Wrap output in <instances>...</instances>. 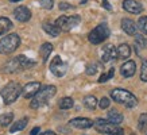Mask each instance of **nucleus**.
<instances>
[{
    "label": "nucleus",
    "mask_w": 147,
    "mask_h": 135,
    "mask_svg": "<svg viewBox=\"0 0 147 135\" xmlns=\"http://www.w3.org/2000/svg\"><path fill=\"white\" fill-rule=\"evenodd\" d=\"M32 66H35V61H32L28 57L20 54L18 57L7 61L3 65V68H1V72L3 73H18V72H22V70H26V69H30Z\"/></svg>",
    "instance_id": "nucleus-1"
},
{
    "label": "nucleus",
    "mask_w": 147,
    "mask_h": 135,
    "mask_svg": "<svg viewBox=\"0 0 147 135\" xmlns=\"http://www.w3.org/2000/svg\"><path fill=\"white\" fill-rule=\"evenodd\" d=\"M57 93V88L54 85H46V86H40V89L36 92V95L32 97L31 103H30V107L36 109V108L42 107L45 104L49 103V100L51 97H54Z\"/></svg>",
    "instance_id": "nucleus-2"
},
{
    "label": "nucleus",
    "mask_w": 147,
    "mask_h": 135,
    "mask_svg": "<svg viewBox=\"0 0 147 135\" xmlns=\"http://www.w3.org/2000/svg\"><path fill=\"white\" fill-rule=\"evenodd\" d=\"M1 97H3V101H4L5 105H9L12 104L13 101H16L18 97L22 95V86L19 82H15V81H11L7 85H4V88L0 92Z\"/></svg>",
    "instance_id": "nucleus-3"
},
{
    "label": "nucleus",
    "mask_w": 147,
    "mask_h": 135,
    "mask_svg": "<svg viewBox=\"0 0 147 135\" xmlns=\"http://www.w3.org/2000/svg\"><path fill=\"white\" fill-rule=\"evenodd\" d=\"M111 97L113 99V101L119 104H123L127 108H132L138 104V99L135 97V95H132L131 92L121 88H116L111 92Z\"/></svg>",
    "instance_id": "nucleus-4"
},
{
    "label": "nucleus",
    "mask_w": 147,
    "mask_h": 135,
    "mask_svg": "<svg viewBox=\"0 0 147 135\" xmlns=\"http://www.w3.org/2000/svg\"><path fill=\"white\" fill-rule=\"evenodd\" d=\"M20 46V36L18 34H8L0 39V54H11Z\"/></svg>",
    "instance_id": "nucleus-5"
},
{
    "label": "nucleus",
    "mask_w": 147,
    "mask_h": 135,
    "mask_svg": "<svg viewBox=\"0 0 147 135\" xmlns=\"http://www.w3.org/2000/svg\"><path fill=\"white\" fill-rule=\"evenodd\" d=\"M94 128L97 130V132L100 134H108V135H123L124 130L119 127L117 124H112L111 122L104 120V119H97L96 122H93Z\"/></svg>",
    "instance_id": "nucleus-6"
},
{
    "label": "nucleus",
    "mask_w": 147,
    "mask_h": 135,
    "mask_svg": "<svg viewBox=\"0 0 147 135\" xmlns=\"http://www.w3.org/2000/svg\"><path fill=\"white\" fill-rule=\"evenodd\" d=\"M109 35H111V30H109L108 24L107 23H101V24H98L97 27H94L93 30L89 32L88 39H89V42H92L93 45H98V43H102L105 39H108Z\"/></svg>",
    "instance_id": "nucleus-7"
},
{
    "label": "nucleus",
    "mask_w": 147,
    "mask_h": 135,
    "mask_svg": "<svg viewBox=\"0 0 147 135\" xmlns=\"http://www.w3.org/2000/svg\"><path fill=\"white\" fill-rule=\"evenodd\" d=\"M81 22V18L78 15H73V16H66L62 15L55 20V26L61 30V31H70L71 28H74L76 26H78Z\"/></svg>",
    "instance_id": "nucleus-8"
},
{
    "label": "nucleus",
    "mask_w": 147,
    "mask_h": 135,
    "mask_svg": "<svg viewBox=\"0 0 147 135\" xmlns=\"http://www.w3.org/2000/svg\"><path fill=\"white\" fill-rule=\"evenodd\" d=\"M66 70H67V65L63 62L59 55H55L53 61L50 62V72L53 73L55 77H62L65 76Z\"/></svg>",
    "instance_id": "nucleus-9"
},
{
    "label": "nucleus",
    "mask_w": 147,
    "mask_h": 135,
    "mask_svg": "<svg viewBox=\"0 0 147 135\" xmlns=\"http://www.w3.org/2000/svg\"><path fill=\"white\" fill-rule=\"evenodd\" d=\"M40 82L38 81H34V82H28L22 88V95L24 99H32L36 95V92L40 89Z\"/></svg>",
    "instance_id": "nucleus-10"
},
{
    "label": "nucleus",
    "mask_w": 147,
    "mask_h": 135,
    "mask_svg": "<svg viewBox=\"0 0 147 135\" xmlns=\"http://www.w3.org/2000/svg\"><path fill=\"white\" fill-rule=\"evenodd\" d=\"M13 16L19 22H27L31 19V11L27 8L26 5H19L13 9Z\"/></svg>",
    "instance_id": "nucleus-11"
},
{
    "label": "nucleus",
    "mask_w": 147,
    "mask_h": 135,
    "mask_svg": "<svg viewBox=\"0 0 147 135\" xmlns=\"http://www.w3.org/2000/svg\"><path fill=\"white\" fill-rule=\"evenodd\" d=\"M136 72V63L135 61H127L120 66V74L125 78H129L132 77Z\"/></svg>",
    "instance_id": "nucleus-12"
},
{
    "label": "nucleus",
    "mask_w": 147,
    "mask_h": 135,
    "mask_svg": "<svg viewBox=\"0 0 147 135\" xmlns=\"http://www.w3.org/2000/svg\"><path fill=\"white\" fill-rule=\"evenodd\" d=\"M70 126L80 128V130H86V128H90L93 126V122L88 117H74L70 120Z\"/></svg>",
    "instance_id": "nucleus-13"
},
{
    "label": "nucleus",
    "mask_w": 147,
    "mask_h": 135,
    "mask_svg": "<svg viewBox=\"0 0 147 135\" xmlns=\"http://www.w3.org/2000/svg\"><path fill=\"white\" fill-rule=\"evenodd\" d=\"M123 8L129 14H140L143 11L142 4L135 1V0H124L123 1Z\"/></svg>",
    "instance_id": "nucleus-14"
},
{
    "label": "nucleus",
    "mask_w": 147,
    "mask_h": 135,
    "mask_svg": "<svg viewBox=\"0 0 147 135\" xmlns=\"http://www.w3.org/2000/svg\"><path fill=\"white\" fill-rule=\"evenodd\" d=\"M121 28L124 30V32L127 34V35H135V34H136V28H138V26L135 24V22L132 20V19L124 18V19H121Z\"/></svg>",
    "instance_id": "nucleus-15"
},
{
    "label": "nucleus",
    "mask_w": 147,
    "mask_h": 135,
    "mask_svg": "<svg viewBox=\"0 0 147 135\" xmlns=\"http://www.w3.org/2000/svg\"><path fill=\"white\" fill-rule=\"evenodd\" d=\"M117 58V54H116V49L112 45H108L102 49V54H101V61L102 62H109L112 59Z\"/></svg>",
    "instance_id": "nucleus-16"
},
{
    "label": "nucleus",
    "mask_w": 147,
    "mask_h": 135,
    "mask_svg": "<svg viewBox=\"0 0 147 135\" xmlns=\"http://www.w3.org/2000/svg\"><path fill=\"white\" fill-rule=\"evenodd\" d=\"M108 122H111L112 124H120L124 116H123V113L119 112L117 109H111V111H108Z\"/></svg>",
    "instance_id": "nucleus-17"
},
{
    "label": "nucleus",
    "mask_w": 147,
    "mask_h": 135,
    "mask_svg": "<svg viewBox=\"0 0 147 135\" xmlns=\"http://www.w3.org/2000/svg\"><path fill=\"white\" fill-rule=\"evenodd\" d=\"M51 51H53V45H51V43H49V42H46V43H43V45L40 46L39 54H40V57H42V61H43V63L47 62L49 55L51 54Z\"/></svg>",
    "instance_id": "nucleus-18"
},
{
    "label": "nucleus",
    "mask_w": 147,
    "mask_h": 135,
    "mask_svg": "<svg viewBox=\"0 0 147 135\" xmlns=\"http://www.w3.org/2000/svg\"><path fill=\"white\" fill-rule=\"evenodd\" d=\"M116 54H117V58L120 59H127L131 55V49L127 43H121L120 46H117L116 49Z\"/></svg>",
    "instance_id": "nucleus-19"
},
{
    "label": "nucleus",
    "mask_w": 147,
    "mask_h": 135,
    "mask_svg": "<svg viewBox=\"0 0 147 135\" xmlns=\"http://www.w3.org/2000/svg\"><path fill=\"white\" fill-rule=\"evenodd\" d=\"M42 28L45 30V32H47L50 36H58L59 35V32H61V30L58 28L55 24H51V23H43L42 24Z\"/></svg>",
    "instance_id": "nucleus-20"
},
{
    "label": "nucleus",
    "mask_w": 147,
    "mask_h": 135,
    "mask_svg": "<svg viewBox=\"0 0 147 135\" xmlns=\"http://www.w3.org/2000/svg\"><path fill=\"white\" fill-rule=\"evenodd\" d=\"M12 28V22L8 18L1 16L0 18V35H4L7 31H9Z\"/></svg>",
    "instance_id": "nucleus-21"
},
{
    "label": "nucleus",
    "mask_w": 147,
    "mask_h": 135,
    "mask_svg": "<svg viewBox=\"0 0 147 135\" xmlns=\"http://www.w3.org/2000/svg\"><path fill=\"white\" fill-rule=\"evenodd\" d=\"M27 124H28V119H27V117H23V119H20V120L13 123L12 126H11V128H9V132H16V131L24 130Z\"/></svg>",
    "instance_id": "nucleus-22"
},
{
    "label": "nucleus",
    "mask_w": 147,
    "mask_h": 135,
    "mask_svg": "<svg viewBox=\"0 0 147 135\" xmlns=\"http://www.w3.org/2000/svg\"><path fill=\"white\" fill-rule=\"evenodd\" d=\"M84 105L88 108V109L93 111L94 108L97 107V99H96L94 96H85L84 97Z\"/></svg>",
    "instance_id": "nucleus-23"
},
{
    "label": "nucleus",
    "mask_w": 147,
    "mask_h": 135,
    "mask_svg": "<svg viewBox=\"0 0 147 135\" xmlns=\"http://www.w3.org/2000/svg\"><path fill=\"white\" fill-rule=\"evenodd\" d=\"M58 105H59L61 109H70V108L74 105V101H73L71 97H62V99L59 100Z\"/></svg>",
    "instance_id": "nucleus-24"
},
{
    "label": "nucleus",
    "mask_w": 147,
    "mask_h": 135,
    "mask_svg": "<svg viewBox=\"0 0 147 135\" xmlns=\"http://www.w3.org/2000/svg\"><path fill=\"white\" fill-rule=\"evenodd\" d=\"M13 120V113L12 112H7V113H3L1 116H0V124L3 127H7L9 126Z\"/></svg>",
    "instance_id": "nucleus-25"
},
{
    "label": "nucleus",
    "mask_w": 147,
    "mask_h": 135,
    "mask_svg": "<svg viewBox=\"0 0 147 135\" xmlns=\"http://www.w3.org/2000/svg\"><path fill=\"white\" fill-rule=\"evenodd\" d=\"M146 127H147V113H142L138 120V128L140 131H146Z\"/></svg>",
    "instance_id": "nucleus-26"
},
{
    "label": "nucleus",
    "mask_w": 147,
    "mask_h": 135,
    "mask_svg": "<svg viewBox=\"0 0 147 135\" xmlns=\"http://www.w3.org/2000/svg\"><path fill=\"white\" fill-rule=\"evenodd\" d=\"M135 42H136V45L139 46V47H146L147 46V39L144 38V36L142 35V34H135Z\"/></svg>",
    "instance_id": "nucleus-27"
},
{
    "label": "nucleus",
    "mask_w": 147,
    "mask_h": 135,
    "mask_svg": "<svg viewBox=\"0 0 147 135\" xmlns=\"http://www.w3.org/2000/svg\"><path fill=\"white\" fill-rule=\"evenodd\" d=\"M113 74H115V69H113V68H111L108 73H104V74H101V76H100L98 82H107L108 80H111L112 77H113Z\"/></svg>",
    "instance_id": "nucleus-28"
},
{
    "label": "nucleus",
    "mask_w": 147,
    "mask_h": 135,
    "mask_svg": "<svg viewBox=\"0 0 147 135\" xmlns=\"http://www.w3.org/2000/svg\"><path fill=\"white\" fill-rule=\"evenodd\" d=\"M140 80L147 82V59H142V68H140Z\"/></svg>",
    "instance_id": "nucleus-29"
},
{
    "label": "nucleus",
    "mask_w": 147,
    "mask_h": 135,
    "mask_svg": "<svg viewBox=\"0 0 147 135\" xmlns=\"http://www.w3.org/2000/svg\"><path fill=\"white\" fill-rule=\"evenodd\" d=\"M138 27L144 34H147V16H140L138 20Z\"/></svg>",
    "instance_id": "nucleus-30"
},
{
    "label": "nucleus",
    "mask_w": 147,
    "mask_h": 135,
    "mask_svg": "<svg viewBox=\"0 0 147 135\" xmlns=\"http://www.w3.org/2000/svg\"><path fill=\"white\" fill-rule=\"evenodd\" d=\"M39 4L42 8L45 9H51L53 8V0H39Z\"/></svg>",
    "instance_id": "nucleus-31"
},
{
    "label": "nucleus",
    "mask_w": 147,
    "mask_h": 135,
    "mask_svg": "<svg viewBox=\"0 0 147 135\" xmlns=\"http://www.w3.org/2000/svg\"><path fill=\"white\" fill-rule=\"evenodd\" d=\"M109 104H111V100L108 99V97H102L98 101V107L101 108V109H105V108L109 107Z\"/></svg>",
    "instance_id": "nucleus-32"
},
{
    "label": "nucleus",
    "mask_w": 147,
    "mask_h": 135,
    "mask_svg": "<svg viewBox=\"0 0 147 135\" xmlns=\"http://www.w3.org/2000/svg\"><path fill=\"white\" fill-rule=\"evenodd\" d=\"M86 74L88 76H93V74H96V72H97V66L96 65H89V66H86Z\"/></svg>",
    "instance_id": "nucleus-33"
},
{
    "label": "nucleus",
    "mask_w": 147,
    "mask_h": 135,
    "mask_svg": "<svg viewBox=\"0 0 147 135\" xmlns=\"http://www.w3.org/2000/svg\"><path fill=\"white\" fill-rule=\"evenodd\" d=\"M73 8V5L69 4V3H59V9H62V11H65V9H71Z\"/></svg>",
    "instance_id": "nucleus-34"
},
{
    "label": "nucleus",
    "mask_w": 147,
    "mask_h": 135,
    "mask_svg": "<svg viewBox=\"0 0 147 135\" xmlns=\"http://www.w3.org/2000/svg\"><path fill=\"white\" fill-rule=\"evenodd\" d=\"M102 7H104V8L105 9H108V11H111L112 9V7H111V4H109V3H108V0H102Z\"/></svg>",
    "instance_id": "nucleus-35"
},
{
    "label": "nucleus",
    "mask_w": 147,
    "mask_h": 135,
    "mask_svg": "<svg viewBox=\"0 0 147 135\" xmlns=\"http://www.w3.org/2000/svg\"><path fill=\"white\" fill-rule=\"evenodd\" d=\"M39 127H34V128H32L31 130V132H30V135H38V132H39Z\"/></svg>",
    "instance_id": "nucleus-36"
},
{
    "label": "nucleus",
    "mask_w": 147,
    "mask_h": 135,
    "mask_svg": "<svg viewBox=\"0 0 147 135\" xmlns=\"http://www.w3.org/2000/svg\"><path fill=\"white\" fill-rule=\"evenodd\" d=\"M39 135H57L55 134V132H54V131H45V132H42V134H39Z\"/></svg>",
    "instance_id": "nucleus-37"
},
{
    "label": "nucleus",
    "mask_w": 147,
    "mask_h": 135,
    "mask_svg": "<svg viewBox=\"0 0 147 135\" xmlns=\"http://www.w3.org/2000/svg\"><path fill=\"white\" fill-rule=\"evenodd\" d=\"M12 3H16V1H20V0H11Z\"/></svg>",
    "instance_id": "nucleus-38"
},
{
    "label": "nucleus",
    "mask_w": 147,
    "mask_h": 135,
    "mask_svg": "<svg viewBox=\"0 0 147 135\" xmlns=\"http://www.w3.org/2000/svg\"><path fill=\"white\" fill-rule=\"evenodd\" d=\"M131 135H135V134H131Z\"/></svg>",
    "instance_id": "nucleus-39"
}]
</instances>
